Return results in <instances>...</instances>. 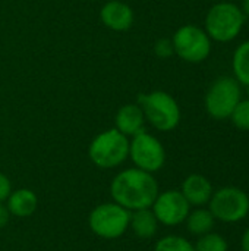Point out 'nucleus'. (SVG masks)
Masks as SVG:
<instances>
[{
    "mask_svg": "<svg viewBox=\"0 0 249 251\" xmlns=\"http://www.w3.org/2000/svg\"><path fill=\"white\" fill-rule=\"evenodd\" d=\"M158 193L160 188L154 175L135 166L120 171L110 182L112 200L129 212L151 209Z\"/></svg>",
    "mask_w": 249,
    "mask_h": 251,
    "instance_id": "nucleus-1",
    "label": "nucleus"
},
{
    "mask_svg": "<svg viewBox=\"0 0 249 251\" xmlns=\"http://www.w3.org/2000/svg\"><path fill=\"white\" fill-rule=\"evenodd\" d=\"M245 19L247 16L236 3L219 1L207 12L204 29L211 41L229 43L242 32Z\"/></svg>",
    "mask_w": 249,
    "mask_h": 251,
    "instance_id": "nucleus-2",
    "label": "nucleus"
},
{
    "mask_svg": "<svg viewBox=\"0 0 249 251\" xmlns=\"http://www.w3.org/2000/svg\"><path fill=\"white\" fill-rule=\"evenodd\" d=\"M138 104L144 112L145 121L160 132H170L181 124V107L175 97L166 91L156 90L139 94Z\"/></svg>",
    "mask_w": 249,
    "mask_h": 251,
    "instance_id": "nucleus-3",
    "label": "nucleus"
},
{
    "mask_svg": "<svg viewBox=\"0 0 249 251\" xmlns=\"http://www.w3.org/2000/svg\"><path fill=\"white\" fill-rule=\"evenodd\" d=\"M88 157L100 169H114L129 159V138L116 128L106 129L90 143Z\"/></svg>",
    "mask_w": 249,
    "mask_h": 251,
    "instance_id": "nucleus-4",
    "label": "nucleus"
},
{
    "mask_svg": "<svg viewBox=\"0 0 249 251\" xmlns=\"http://www.w3.org/2000/svg\"><path fill=\"white\" fill-rule=\"evenodd\" d=\"M131 212L114 201L95 206L88 216L91 232L103 240H117L129 229Z\"/></svg>",
    "mask_w": 249,
    "mask_h": 251,
    "instance_id": "nucleus-5",
    "label": "nucleus"
},
{
    "mask_svg": "<svg viewBox=\"0 0 249 251\" xmlns=\"http://www.w3.org/2000/svg\"><path fill=\"white\" fill-rule=\"evenodd\" d=\"M207 207L214 219L222 224H239L249 215V196L239 187H222L214 190Z\"/></svg>",
    "mask_w": 249,
    "mask_h": 251,
    "instance_id": "nucleus-6",
    "label": "nucleus"
},
{
    "mask_svg": "<svg viewBox=\"0 0 249 251\" xmlns=\"http://www.w3.org/2000/svg\"><path fill=\"white\" fill-rule=\"evenodd\" d=\"M241 84L232 76L216 79L205 94V110L216 121L230 119L235 107L242 100Z\"/></svg>",
    "mask_w": 249,
    "mask_h": 251,
    "instance_id": "nucleus-7",
    "label": "nucleus"
},
{
    "mask_svg": "<svg viewBox=\"0 0 249 251\" xmlns=\"http://www.w3.org/2000/svg\"><path fill=\"white\" fill-rule=\"evenodd\" d=\"M172 43L175 54L188 63H201L211 53V38L204 28L192 24L178 28L172 37Z\"/></svg>",
    "mask_w": 249,
    "mask_h": 251,
    "instance_id": "nucleus-8",
    "label": "nucleus"
},
{
    "mask_svg": "<svg viewBox=\"0 0 249 251\" xmlns=\"http://www.w3.org/2000/svg\"><path fill=\"white\" fill-rule=\"evenodd\" d=\"M129 159L135 168L154 175L166 165V149L157 137L142 131L129 140Z\"/></svg>",
    "mask_w": 249,
    "mask_h": 251,
    "instance_id": "nucleus-9",
    "label": "nucleus"
},
{
    "mask_svg": "<svg viewBox=\"0 0 249 251\" xmlns=\"http://www.w3.org/2000/svg\"><path fill=\"white\" fill-rule=\"evenodd\" d=\"M191 209V204L186 201L181 190L160 191L151 206V210L158 224L169 228L185 224Z\"/></svg>",
    "mask_w": 249,
    "mask_h": 251,
    "instance_id": "nucleus-10",
    "label": "nucleus"
},
{
    "mask_svg": "<svg viewBox=\"0 0 249 251\" xmlns=\"http://www.w3.org/2000/svg\"><path fill=\"white\" fill-rule=\"evenodd\" d=\"M100 19L104 26L112 31H128L134 25V10L132 7L120 0H110L103 4L100 10Z\"/></svg>",
    "mask_w": 249,
    "mask_h": 251,
    "instance_id": "nucleus-11",
    "label": "nucleus"
},
{
    "mask_svg": "<svg viewBox=\"0 0 249 251\" xmlns=\"http://www.w3.org/2000/svg\"><path fill=\"white\" fill-rule=\"evenodd\" d=\"M181 193L191 204V207H204L208 204L214 188L207 176L201 174H191L183 179Z\"/></svg>",
    "mask_w": 249,
    "mask_h": 251,
    "instance_id": "nucleus-12",
    "label": "nucleus"
},
{
    "mask_svg": "<svg viewBox=\"0 0 249 251\" xmlns=\"http://www.w3.org/2000/svg\"><path fill=\"white\" fill-rule=\"evenodd\" d=\"M145 122L144 112L138 103L123 104L114 116V128L128 138L145 131Z\"/></svg>",
    "mask_w": 249,
    "mask_h": 251,
    "instance_id": "nucleus-13",
    "label": "nucleus"
},
{
    "mask_svg": "<svg viewBox=\"0 0 249 251\" xmlns=\"http://www.w3.org/2000/svg\"><path fill=\"white\" fill-rule=\"evenodd\" d=\"M6 206L12 216L15 218H29L35 213L38 206L37 194L29 188H18L12 190L9 197L6 199Z\"/></svg>",
    "mask_w": 249,
    "mask_h": 251,
    "instance_id": "nucleus-14",
    "label": "nucleus"
},
{
    "mask_svg": "<svg viewBox=\"0 0 249 251\" xmlns=\"http://www.w3.org/2000/svg\"><path fill=\"white\" fill-rule=\"evenodd\" d=\"M158 221L156 219L151 209H141L131 212L129 229L139 240H150L158 231Z\"/></svg>",
    "mask_w": 249,
    "mask_h": 251,
    "instance_id": "nucleus-15",
    "label": "nucleus"
},
{
    "mask_svg": "<svg viewBox=\"0 0 249 251\" xmlns=\"http://www.w3.org/2000/svg\"><path fill=\"white\" fill-rule=\"evenodd\" d=\"M216 222L217 221L214 219L210 209L207 206H204V207H195L194 210L191 209V212L185 221V225H186L188 232L198 238L201 235L211 232L216 226Z\"/></svg>",
    "mask_w": 249,
    "mask_h": 251,
    "instance_id": "nucleus-16",
    "label": "nucleus"
},
{
    "mask_svg": "<svg viewBox=\"0 0 249 251\" xmlns=\"http://www.w3.org/2000/svg\"><path fill=\"white\" fill-rule=\"evenodd\" d=\"M233 78L244 87H249V40L239 44L232 57Z\"/></svg>",
    "mask_w": 249,
    "mask_h": 251,
    "instance_id": "nucleus-17",
    "label": "nucleus"
},
{
    "mask_svg": "<svg viewBox=\"0 0 249 251\" xmlns=\"http://www.w3.org/2000/svg\"><path fill=\"white\" fill-rule=\"evenodd\" d=\"M194 247L195 251H229V243L222 234L211 231L198 237Z\"/></svg>",
    "mask_w": 249,
    "mask_h": 251,
    "instance_id": "nucleus-18",
    "label": "nucleus"
},
{
    "mask_svg": "<svg viewBox=\"0 0 249 251\" xmlns=\"http://www.w3.org/2000/svg\"><path fill=\"white\" fill-rule=\"evenodd\" d=\"M153 251H195V247L188 238L182 235L170 234V235L161 237L156 243Z\"/></svg>",
    "mask_w": 249,
    "mask_h": 251,
    "instance_id": "nucleus-19",
    "label": "nucleus"
},
{
    "mask_svg": "<svg viewBox=\"0 0 249 251\" xmlns=\"http://www.w3.org/2000/svg\"><path fill=\"white\" fill-rule=\"evenodd\" d=\"M233 125L241 131H249V99L241 100L230 116Z\"/></svg>",
    "mask_w": 249,
    "mask_h": 251,
    "instance_id": "nucleus-20",
    "label": "nucleus"
},
{
    "mask_svg": "<svg viewBox=\"0 0 249 251\" xmlns=\"http://www.w3.org/2000/svg\"><path fill=\"white\" fill-rule=\"evenodd\" d=\"M154 53L160 59H169L170 56H173L175 49H173L172 38H160V40H157L156 44H154Z\"/></svg>",
    "mask_w": 249,
    "mask_h": 251,
    "instance_id": "nucleus-21",
    "label": "nucleus"
},
{
    "mask_svg": "<svg viewBox=\"0 0 249 251\" xmlns=\"http://www.w3.org/2000/svg\"><path fill=\"white\" fill-rule=\"evenodd\" d=\"M10 193H12V182L4 174L0 172V203H4Z\"/></svg>",
    "mask_w": 249,
    "mask_h": 251,
    "instance_id": "nucleus-22",
    "label": "nucleus"
},
{
    "mask_svg": "<svg viewBox=\"0 0 249 251\" xmlns=\"http://www.w3.org/2000/svg\"><path fill=\"white\" fill-rule=\"evenodd\" d=\"M10 212L6 206V203H0V229L4 228L7 224H9V219H10Z\"/></svg>",
    "mask_w": 249,
    "mask_h": 251,
    "instance_id": "nucleus-23",
    "label": "nucleus"
},
{
    "mask_svg": "<svg viewBox=\"0 0 249 251\" xmlns=\"http://www.w3.org/2000/svg\"><path fill=\"white\" fill-rule=\"evenodd\" d=\"M241 250L249 251V226L244 231V234L241 237Z\"/></svg>",
    "mask_w": 249,
    "mask_h": 251,
    "instance_id": "nucleus-24",
    "label": "nucleus"
},
{
    "mask_svg": "<svg viewBox=\"0 0 249 251\" xmlns=\"http://www.w3.org/2000/svg\"><path fill=\"white\" fill-rule=\"evenodd\" d=\"M239 7L242 9V12H244L245 16H249V0H242Z\"/></svg>",
    "mask_w": 249,
    "mask_h": 251,
    "instance_id": "nucleus-25",
    "label": "nucleus"
}]
</instances>
